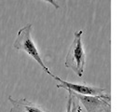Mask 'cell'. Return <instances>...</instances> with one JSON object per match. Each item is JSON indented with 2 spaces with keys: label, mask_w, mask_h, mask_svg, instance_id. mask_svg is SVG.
<instances>
[{
  "label": "cell",
  "mask_w": 124,
  "mask_h": 112,
  "mask_svg": "<svg viewBox=\"0 0 124 112\" xmlns=\"http://www.w3.org/2000/svg\"><path fill=\"white\" fill-rule=\"evenodd\" d=\"M75 93L81 104L86 108L87 112H110V96L105 93L100 96L81 95Z\"/></svg>",
  "instance_id": "3957f363"
},
{
  "label": "cell",
  "mask_w": 124,
  "mask_h": 112,
  "mask_svg": "<svg viewBox=\"0 0 124 112\" xmlns=\"http://www.w3.org/2000/svg\"><path fill=\"white\" fill-rule=\"evenodd\" d=\"M82 30L76 31L74 34V40L65 58L64 65L67 68L72 69L78 77H82L86 64V54L82 43Z\"/></svg>",
  "instance_id": "7a4b0ae2"
},
{
  "label": "cell",
  "mask_w": 124,
  "mask_h": 112,
  "mask_svg": "<svg viewBox=\"0 0 124 112\" xmlns=\"http://www.w3.org/2000/svg\"><path fill=\"white\" fill-rule=\"evenodd\" d=\"M44 1H46V2H48V3H50V4H51L52 6L54 7L55 8H60V6H59V4L57 3V1L56 0H44Z\"/></svg>",
  "instance_id": "52a82bcc"
},
{
  "label": "cell",
  "mask_w": 124,
  "mask_h": 112,
  "mask_svg": "<svg viewBox=\"0 0 124 112\" xmlns=\"http://www.w3.org/2000/svg\"><path fill=\"white\" fill-rule=\"evenodd\" d=\"M8 101L12 105L10 112H51L24 98L14 99L12 96H8Z\"/></svg>",
  "instance_id": "5b68a950"
},
{
  "label": "cell",
  "mask_w": 124,
  "mask_h": 112,
  "mask_svg": "<svg viewBox=\"0 0 124 112\" xmlns=\"http://www.w3.org/2000/svg\"><path fill=\"white\" fill-rule=\"evenodd\" d=\"M67 92H68V96H67L66 112H82L80 102L75 95L74 92L71 90H67Z\"/></svg>",
  "instance_id": "8992f818"
},
{
  "label": "cell",
  "mask_w": 124,
  "mask_h": 112,
  "mask_svg": "<svg viewBox=\"0 0 124 112\" xmlns=\"http://www.w3.org/2000/svg\"><path fill=\"white\" fill-rule=\"evenodd\" d=\"M54 80H58L60 84H57V88H63L66 90H71L74 93L81 95H92V96H100L105 94L106 89L94 86H87V85H81V84H75L66 80H62L59 77H54Z\"/></svg>",
  "instance_id": "277c9868"
},
{
  "label": "cell",
  "mask_w": 124,
  "mask_h": 112,
  "mask_svg": "<svg viewBox=\"0 0 124 112\" xmlns=\"http://www.w3.org/2000/svg\"><path fill=\"white\" fill-rule=\"evenodd\" d=\"M13 47L18 50H23L26 53H28L29 56L33 57L37 63L42 67L44 71L48 75H50V77L54 78L55 75L52 74V72H50V69L46 66V64H44L43 60L41 58V56L39 54L38 50H37L36 45L33 41L32 38V24H26L24 27L21 28L19 30L17 34V37L13 43Z\"/></svg>",
  "instance_id": "6da1fadb"
}]
</instances>
